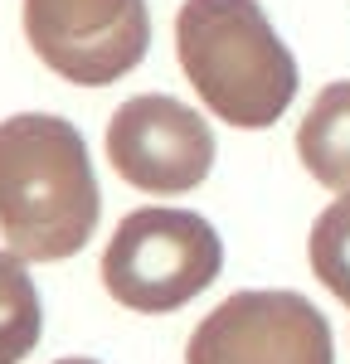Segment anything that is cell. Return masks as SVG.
I'll return each instance as SVG.
<instances>
[{"mask_svg":"<svg viewBox=\"0 0 350 364\" xmlns=\"http://www.w3.org/2000/svg\"><path fill=\"white\" fill-rule=\"evenodd\" d=\"M97 228V175L73 122L20 112L0 122V238L20 262L73 257Z\"/></svg>","mask_w":350,"mask_h":364,"instance_id":"cell-1","label":"cell"},{"mask_svg":"<svg viewBox=\"0 0 350 364\" xmlns=\"http://www.w3.org/2000/svg\"><path fill=\"white\" fill-rule=\"evenodd\" d=\"M175 54L200 102L229 127H272L297 97V58L258 0H185Z\"/></svg>","mask_w":350,"mask_h":364,"instance_id":"cell-2","label":"cell"},{"mask_svg":"<svg viewBox=\"0 0 350 364\" xmlns=\"http://www.w3.org/2000/svg\"><path fill=\"white\" fill-rule=\"evenodd\" d=\"M224 267L219 233L190 209H137L127 214L102 248V287L127 311L185 306Z\"/></svg>","mask_w":350,"mask_h":364,"instance_id":"cell-3","label":"cell"},{"mask_svg":"<svg viewBox=\"0 0 350 364\" xmlns=\"http://www.w3.org/2000/svg\"><path fill=\"white\" fill-rule=\"evenodd\" d=\"M25 34L58 78L102 87L146 58L151 15L146 0H25Z\"/></svg>","mask_w":350,"mask_h":364,"instance_id":"cell-4","label":"cell"},{"mask_svg":"<svg viewBox=\"0 0 350 364\" xmlns=\"http://www.w3.org/2000/svg\"><path fill=\"white\" fill-rule=\"evenodd\" d=\"M185 364H336L331 326L297 291H233L190 336Z\"/></svg>","mask_w":350,"mask_h":364,"instance_id":"cell-5","label":"cell"},{"mask_svg":"<svg viewBox=\"0 0 350 364\" xmlns=\"http://www.w3.org/2000/svg\"><path fill=\"white\" fill-rule=\"evenodd\" d=\"M112 170L151 195H185L214 166V132L200 112L166 92L127 97L107 122Z\"/></svg>","mask_w":350,"mask_h":364,"instance_id":"cell-6","label":"cell"},{"mask_svg":"<svg viewBox=\"0 0 350 364\" xmlns=\"http://www.w3.org/2000/svg\"><path fill=\"white\" fill-rule=\"evenodd\" d=\"M297 156L317 185L336 190L341 199L350 195V78L317 92L297 127Z\"/></svg>","mask_w":350,"mask_h":364,"instance_id":"cell-7","label":"cell"},{"mask_svg":"<svg viewBox=\"0 0 350 364\" xmlns=\"http://www.w3.org/2000/svg\"><path fill=\"white\" fill-rule=\"evenodd\" d=\"M39 331L44 316H39L34 277L15 252H0V364H20L25 355H34Z\"/></svg>","mask_w":350,"mask_h":364,"instance_id":"cell-8","label":"cell"},{"mask_svg":"<svg viewBox=\"0 0 350 364\" xmlns=\"http://www.w3.org/2000/svg\"><path fill=\"white\" fill-rule=\"evenodd\" d=\"M312 272L331 296L350 301V195L321 209V219L312 224Z\"/></svg>","mask_w":350,"mask_h":364,"instance_id":"cell-9","label":"cell"},{"mask_svg":"<svg viewBox=\"0 0 350 364\" xmlns=\"http://www.w3.org/2000/svg\"><path fill=\"white\" fill-rule=\"evenodd\" d=\"M54 364H97V360H54Z\"/></svg>","mask_w":350,"mask_h":364,"instance_id":"cell-10","label":"cell"}]
</instances>
